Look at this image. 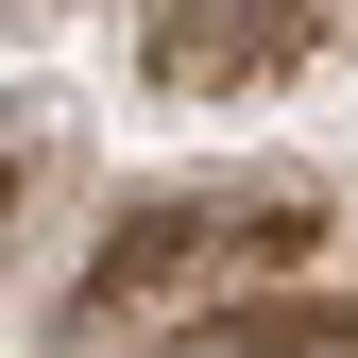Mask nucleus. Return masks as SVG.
<instances>
[{
  "mask_svg": "<svg viewBox=\"0 0 358 358\" xmlns=\"http://www.w3.org/2000/svg\"><path fill=\"white\" fill-rule=\"evenodd\" d=\"M307 34H324V0H137V52L171 85H273Z\"/></svg>",
  "mask_w": 358,
  "mask_h": 358,
  "instance_id": "obj_1",
  "label": "nucleus"
}]
</instances>
